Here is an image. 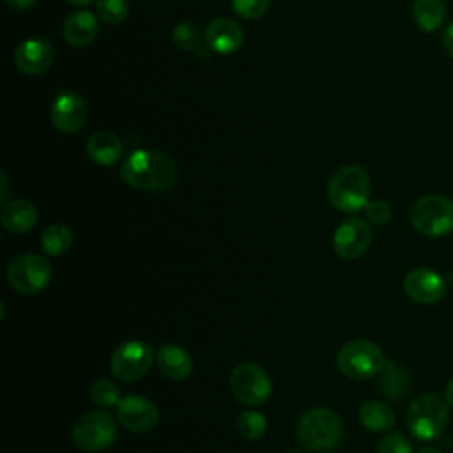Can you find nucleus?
Here are the masks:
<instances>
[{
	"mask_svg": "<svg viewBox=\"0 0 453 453\" xmlns=\"http://www.w3.org/2000/svg\"><path fill=\"white\" fill-rule=\"evenodd\" d=\"M5 4L12 9H28L35 4V0H5Z\"/></svg>",
	"mask_w": 453,
	"mask_h": 453,
	"instance_id": "nucleus-33",
	"label": "nucleus"
},
{
	"mask_svg": "<svg viewBox=\"0 0 453 453\" xmlns=\"http://www.w3.org/2000/svg\"><path fill=\"white\" fill-rule=\"evenodd\" d=\"M444 396H446V403L453 409V377L448 380L446 389H444Z\"/></svg>",
	"mask_w": 453,
	"mask_h": 453,
	"instance_id": "nucleus-35",
	"label": "nucleus"
},
{
	"mask_svg": "<svg viewBox=\"0 0 453 453\" xmlns=\"http://www.w3.org/2000/svg\"><path fill=\"white\" fill-rule=\"evenodd\" d=\"M172 37H173V42L180 48V50H186V51H195V50H200V32L196 28L195 23L191 21H180L175 25L173 32H172Z\"/></svg>",
	"mask_w": 453,
	"mask_h": 453,
	"instance_id": "nucleus-28",
	"label": "nucleus"
},
{
	"mask_svg": "<svg viewBox=\"0 0 453 453\" xmlns=\"http://www.w3.org/2000/svg\"><path fill=\"white\" fill-rule=\"evenodd\" d=\"M117 419L122 426L134 434L152 430L159 421V411L154 402L145 396L129 395L117 403Z\"/></svg>",
	"mask_w": 453,
	"mask_h": 453,
	"instance_id": "nucleus-13",
	"label": "nucleus"
},
{
	"mask_svg": "<svg viewBox=\"0 0 453 453\" xmlns=\"http://www.w3.org/2000/svg\"><path fill=\"white\" fill-rule=\"evenodd\" d=\"M205 42L216 53L228 55L242 46L244 32L237 21L230 18H218L207 25Z\"/></svg>",
	"mask_w": 453,
	"mask_h": 453,
	"instance_id": "nucleus-16",
	"label": "nucleus"
},
{
	"mask_svg": "<svg viewBox=\"0 0 453 453\" xmlns=\"http://www.w3.org/2000/svg\"><path fill=\"white\" fill-rule=\"evenodd\" d=\"M382 349L370 340L347 342L336 354L338 370L349 379H370L379 375L386 365Z\"/></svg>",
	"mask_w": 453,
	"mask_h": 453,
	"instance_id": "nucleus-5",
	"label": "nucleus"
},
{
	"mask_svg": "<svg viewBox=\"0 0 453 453\" xmlns=\"http://www.w3.org/2000/svg\"><path fill=\"white\" fill-rule=\"evenodd\" d=\"M73 242L71 230L62 223L48 225L41 234V246L42 251L50 257H60L64 255Z\"/></svg>",
	"mask_w": 453,
	"mask_h": 453,
	"instance_id": "nucleus-24",
	"label": "nucleus"
},
{
	"mask_svg": "<svg viewBox=\"0 0 453 453\" xmlns=\"http://www.w3.org/2000/svg\"><path fill=\"white\" fill-rule=\"evenodd\" d=\"M87 103L85 99L76 92H62L55 97L50 117L55 129L62 133H76L80 131L87 122Z\"/></svg>",
	"mask_w": 453,
	"mask_h": 453,
	"instance_id": "nucleus-14",
	"label": "nucleus"
},
{
	"mask_svg": "<svg viewBox=\"0 0 453 453\" xmlns=\"http://www.w3.org/2000/svg\"><path fill=\"white\" fill-rule=\"evenodd\" d=\"M403 290L414 303L435 304L446 296L448 285L437 271L430 267H416L405 274Z\"/></svg>",
	"mask_w": 453,
	"mask_h": 453,
	"instance_id": "nucleus-12",
	"label": "nucleus"
},
{
	"mask_svg": "<svg viewBox=\"0 0 453 453\" xmlns=\"http://www.w3.org/2000/svg\"><path fill=\"white\" fill-rule=\"evenodd\" d=\"M0 180H2V193H0V200L5 203L7 202V193H9V182H7V175L2 172L0 173Z\"/></svg>",
	"mask_w": 453,
	"mask_h": 453,
	"instance_id": "nucleus-34",
	"label": "nucleus"
},
{
	"mask_svg": "<svg viewBox=\"0 0 453 453\" xmlns=\"http://www.w3.org/2000/svg\"><path fill=\"white\" fill-rule=\"evenodd\" d=\"M377 453H412V446L402 432H389L379 442Z\"/></svg>",
	"mask_w": 453,
	"mask_h": 453,
	"instance_id": "nucleus-30",
	"label": "nucleus"
},
{
	"mask_svg": "<svg viewBox=\"0 0 453 453\" xmlns=\"http://www.w3.org/2000/svg\"><path fill=\"white\" fill-rule=\"evenodd\" d=\"M99 32L97 18L90 11H76L69 14L62 27V35L71 46L90 44Z\"/></svg>",
	"mask_w": 453,
	"mask_h": 453,
	"instance_id": "nucleus-20",
	"label": "nucleus"
},
{
	"mask_svg": "<svg viewBox=\"0 0 453 453\" xmlns=\"http://www.w3.org/2000/svg\"><path fill=\"white\" fill-rule=\"evenodd\" d=\"M327 196L334 209L342 212H357L370 202L368 173L357 165H345L336 170L327 184Z\"/></svg>",
	"mask_w": 453,
	"mask_h": 453,
	"instance_id": "nucleus-3",
	"label": "nucleus"
},
{
	"mask_svg": "<svg viewBox=\"0 0 453 453\" xmlns=\"http://www.w3.org/2000/svg\"><path fill=\"white\" fill-rule=\"evenodd\" d=\"M90 400L92 403L99 405V407H117V403L120 402V391L119 388L110 382V380H96L92 386H90Z\"/></svg>",
	"mask_w": 453,
	"mask_h": 453,
	"instance_id": "nucleus-27",
	"label": "nucleus"
},
{
	"mask_svg": "<svg viewBox=\"0 0 453 453\" xmlns=\"http://www.w3.org/2000/svg\"><path fill=\"white\" fill-rule=\"evenodd\" d=\"M120 177L131 188L142 191H163L177 179L175 163L156 150H133L120 166Z\"/></svg>",
	"mask_w": 453,
	"mask_h": 453,
	"instance_id": "nucleus-1",
	"label": "nucleus"
},
{
	"mask_svg": "<svg viewBox=\"0 0 453 453\" xmlns=\"http://www.w3.org/2000/svg\"><path fill=\"white\" fill-rule=\"evenodd\" d=\"M230 389L244 405H262L273 391L267 372L255 363H241L230 373Z\"/></svg>",
	"mask_w": 453,
	"mask_h": 453,
	"instance_id": "nucleus-10",
	"label": "nucleus"
},
{
	"mask_svg": "<svg viewBox=\"0 0 453 453\" xmlns=\"http://www.w3.org/2000/svg\"><path fill=\"white\" fill-rule=\"evenodd\" d=\"M412 16L423 32H437L446 21L444 0H414Z\"/></svg>",
	"mask_w": 453,
	"mask_h": 453,
	"instance_id": "nucleus-23",
	"label": "nucleus"
},
{
	"mask_svg": "<svg viewBox=\"0 0 453 453\" xmlns=\"http://www.w3.org/2000/svg\"><path fill=\"white\" fill-rule=\"evenodd\" d=\"M230 5L237 16L244 19H258L267 12L271 0H230Z\"/></svg>",
	"mask_w": 453,
	"mask_h": 453,
	"instance_id": "nucleus-29",
	"label": "nucleus"
},
{
	"mask_svg": "<svg viewBox=\"0 0 453 453\" xmlns=\"http://www.w3.org/2000/svg\"><path fill=\"white\" fill-rule=\"evenodd\" d=\"M96 14L110 25L122 23L129 14L127 0H96Z\"/></svg>",
	"mask_w": 453,
	"mask_h": 453,
	"instance_id": "nucleus-26",
	"label": "nucleus"
},
{
	"mask_svg": "<svg viewBox=\"0 0 453 453\" xmlns=\"http://www.w3.org/2000/svg\"><path fill=\"white\" fill-rule=\"evenodd\" d=\"M379 391L389 400H402L411 391V379L407 372L388 359L384 368L379 372Z\"/></svg>",
	"mask_w": 453,
	"mask_h": 453,
	"instance_id": "nucleus-21",
	"label": "nucleus"
},
{
	"mask_svg": "<svg viewBox=\"0 0 453 453\" xmlns=\"http://www.w3.org/2000/svg\"><path fill=\"white\" fill-rule=\"evenodd\" d=\"M368 221L375 225H386L391 219V207L384 200H372L365 207Z\"/></svg>",
	"mask_w": 453,
	"mask_h": 453,
	"instance_id": "nucleus-31",
	"label": "nucleus"
},
{
	"mask_svg": "<svg viewBox=\"0 0 453 453\" xmlns=\"http://www.w3.org/2000/svg\"><path fill=\"white\" fill-rule=\"evenodd\" d=\"M71 437L83 451H103L117 439V423L108 412H88L74 423Z\"/></svg>",
	"mask_w": 453,
	"mask_h": 453,
	"instance_id": "nucleus-8",
	"label": "nucleus"
},
{
	"mask_svg": "<svg viewBox=\"0 0 453 453\" xmlns=\"http://www.w3.org/2000/svg\"><path fill=\"white\" fill-rule=\"evenodd\" d=\"M412 226L426 237H442L453 232V200L442 195H425L411 207Z\"/></svg>",
	"mask_w": 453,
	"mask_h": 453,
	"instance_id": "nucleus-6",
	"label": "nucleus"
},
{
	"mask_svg": "<svg viewBox=\"0 0 453 453\" xmlns=\"http://www.w3.org/2000/svg\"><path fill=\"white\" fill-rule=\"evenodd\" d=\"M297 439L306 449L327 453L342 441V421L333 409L313 407L301 416Z\"/></svg>",
	"mask_w": 453,
	"mask_h": 453,
	"instance_id": "nucleus-2",
	"label": "nucleus"
},
{
	"mask_svg": "<svg viewBox=\"0 0 453 453\" xmlns=\"http://www.w3.org/2000/svg\"><path fill=\"white\" fill-rule=\"evenodd\" d=\"M0 221L7 232L25 234L34 228L37 221V211L32 202L23 198H12L2 205Z\"/></svg>",
	"mask_w": 453,
	"mask_h": 453,
	"instance_id": "nucleus-18",
	"label": "nucleus"
},
{
	"mask_svg": "<svg viewBox=\"0 0 453 453\" xmlns=\"http://www.w3.org/2000/svg\"><path fill=\"white\" fill-rule=\"evenodd\" d=\"M154 349L140 340H129L120 343L110 359V370L113 377L122 382H134L142 379L152 366Z\"/></svg>",
	"mask_w": 453,
	"mask_h": 453,
	"instance_id": "nucleus-9",
	"label": "nucleus"
},
{
	"mask_svg": "<svg viewBox=\"0 0 453 453\" xmlns=\"http://www.w3.org/2000/svg\"><path fill=\"white\" fill-rule=\"evenodd\" d=\"M442 46L448 51V55L453 58V23H449L442 30Z\"/></svg>",
	"mask_w": 453,
	"mask_h": 453,
	"instance_id": "nucleus-32",
	"label": "nucleus"
},
{
	"mask_svg": "<svg viewBox=\"0 0 453 453\" xmlns=\"http://www.w3.org/2000/svg\"><path fill=\"white\" fill-rule=\"evenodd\" d=\"M359 421L370 432H388L395 426L393 409L379 400H366L359 407Z\"/></svg>",
	"mask_w": 453,
	"mask_h": 453,
	"instance_id": "nucleus-22",
	"label": "nucleus"
},
{
	"mask_svg": "<svg viewBox=\"0 0 453 453\" xmlns=\"http://www.w3.org/2000/svg\"><path fill=\"white\" fill-rule=\"evenodd\" d=\"M418 453H441L437 448H432V446H425V448H421Z\"/></svg>",
	"mask_w": 453,
	"mask_h": 453,
	"instance_id": "nucleus-37",
	"label": "nucleus"
},
{
	"mask_svg": "<svg viewBox=\"0 0 453 453\" xmlns=\"http://www.w3.org/2000/svg\"><path fill=\"white\" fill-rule=\"evenodd\" d=\"M51 264L37 253H25L7 265V281L19 294H37L51 281Z\"/></svg>",
	"mask_w": 453,
	"mask_h": 453,
	"instance_id": "nucleus-7",
	"label": "nucleus"
},
{
	"mask_svg": "<svg viewBox=\"0 0 453 453\" xmlns=\"http://www.w3.org/2000/svg\"><path fill=\"white\" fill-rule=\"evenodd\" d=\"M267 421L257 411H244L237 418V430L248 441H257L265 434Z\"/></svg>",
	"mask_w": 453,
	"mask_h": 453,
	"instance_id": "nucleus-25",
	"label": "nucleus"
},
{
	"mask_svg": "<svg viewBox=\"0 0 453 453\" xmlns=\"http://www.w3.org/2000/svg\"><path fill=\"white\" fill-rule=\"evenodd\" d=\"M156 365L161 373L173 380H182L193 372V357L177 343H165L156 352Z\"/></svg>",
	"mask_w": 453,
	"mask_h": 453,
	"instance_id": "nucleus-17",
	"label": "nucleus"
},
{
	"mask_svg": "<svg viewBox=\"0 0 453 453\" xmlns=\"http://www.w3.org/2000/svg\"><path fill=\"white\" fill-rule=\"evenodd\" d=\"M55 53L53 48L48 41L39 39V37H28L23 39L12 55L14 65L23 73V74H41L48 71L53 64Z\"/></svg>",
	"mask_w": 453,
	"mask_h": 453,
	"instance_id": "nucleus-15",
	"label": "nucleus"
},
{
	"mask_svg": "<svg viewBox=\"0 0 453 453\" xmlns=\"http://www.w3.org/2000/svg\"><path fill=\"white\" fill-rule=\"evenodd\" d=\"M124 154L122 140L111 131H96L87 142V156L101 166H111Z\"/></svg>",
	"mask_w": 453,
	"mask_h": 453,
	"instance_id": "nucleus-19",
	"label": "nucleus"
},
{
	"mask_svg": "<svg viewBox=\"0 0 453 453\" xmlns=\"http://www.w3.org/2000/svg\"><path fill=\"white\" fill-rule=\"evenodd\" d=\"M448 403L434 393H423L414 398L405 412V425L412 437L434 441L442 435L448 425Z\"/></svg>",
	"mask_w": 453,
	"mask_h": 453,
	"instance_id": "nucleus-4",
	"label": "nucleus"
},
{
	"mask_svg": "<svg viewBox=\"0 0 453 453\" xmlns=\"http://www.w3.org/2000/svg\"><path fill=\"white\" fill-rule=\"evenodd\" d=\"M65 2H69V4H73V5H80V7H85V5L92 4L94 0H65Z\"/></svg>",
	"mask_w": 453,
	"mask_h": 453,
	"instance_id": "nucleus-36",
	"label": "nucleus"
},
{
	"mask_svg": "<svg viewBox=\"0 0 453 453\" xmlns=\"http://www.w3.org/2000/svg\"><path fill=\"white\" fill-rule=\"evenodd\" d=\"M288 453H299V451H288Z\"/></svg>",
	"mask_w": 453,
	"mask_h": 453,
	"instance_id": "nucleus-38",
	"label": "nucleus"
},
{
	"mask_svg": "<svg viewBox=\"0 0 453 453\" xmlns=\"http://www.w3.org/2000/svg\"><path fill=\"white\" fill-rule=\"evenodd\" d=\"M372 242V228L368 221L361 218H347L343 219L333 237L334 253L343 260H356L359 258Z\"/></svg>",
	"mask_w": 453,
	"mask_h": 453,
	"instance_id": "nucleus-11",
	"label": "nucleus"
}]
</instances>
